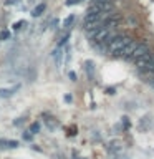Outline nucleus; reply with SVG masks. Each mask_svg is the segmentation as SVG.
Masks as SVG:
<instances>
[{
    "label": "nucleus",
    "mask_w": 154,
    "mask_h": 159,
    "mask_svg": "<svg viewBox=\"0 0 154 159\" xmlns=\"http://www.w3.org/2000/svg\"><path fill=\"white\" fill-rule=\"evenodd\" d=\"M43 10H45V5H43V3H40V5H37V7L33 8L32 15H33V17H40V15L43 13Z\"/></svg>",
    "instance_id": "4"
},
{
    "label": "nucleus",
    "mask_w": 154,
    "mask_h": 159,
    "mask_svg": "<svg viewBox=\"0 0 154 159\" xmlns=\"http://www.w3.org/2000/svg\"><path fill=\"white\" fill-rule=\"evenodd\" d=\"M10 37V33L7 32V30H5V32H2V33H0V40H7Z\"/></svg>",
    "instance_id": "11"
},
{
    "label": "nucleus",
    "mask_w": 154,
    "mask_h": 159,
    "mask_svg": "<svg viewBox=\"0 0 154 159\" xmlns=\"http://www.w3.org/2000/svg\"><path fill=\"white\" fill-rule=\"evenodd\" d=\"M84 70H86L88 76L93 78V61H86V63H84Z\"/></svg>",
    "instance_id": "6"
},
{
    "label": "nucleus",
    "mask_w": 154,
    "mask_h": 159,
    "mask_svg": "<svg viewBox=\"0 0 154 159\" xmlns=\"http://www.w3.org/2000/svg\"><path fill=\"white\" fill-rule=\"evenodd\" d=\"M129 42H131V38L126 37V35H114V37L111 38V42H109L106 47H108V52L116 55L119 50H121L124 45H128Z\"/></svg>",
    "instance_id": "1"
},
{
    "label": "nucleus",
    "mask_w": 154,
    "mask_h": 159,
    "mask_svg": "<svg viewBox=\"0 0 154 159\" xmlns=\"http://www.w3.org/2000/svg\"><path fill=\"white\" fill-rule=\"evenodd\" d=\"M20 86L17 84V86H13V88H7V89H0V98H10L13 93H17V89Z\"/></svg>",
    "instance_id": "3"
},
{
    "label": "nucleus",
    "mask_w": 154,
    "mask_h": 159,
    "mask_svg": "<svg viewBox=\"0 0 154 159\" xmlns=\"http://www.w3.org/2000/svg\"><path fill=\"white\" fill-rule=\"evenodd\" d=\"M53 58H55V61H57L58 65H61V50H60V47L53 52Z\"/></svg>",
    "instance_id": "5"
},
{
    "label": "nucleus",
    "mask_w": 154,
    "mask_h": 159,
    "mask_svg": "<svg viewBox=\"0 0 154 159\" xmlns=\"http://www.w3.org/2000/svg\"><path fill=\"white\" fill-rule=\"evenodd\" d=\"M149 52V47L146 43H136V47H134V50H133V53H131V60L134 61L138 57H141V55H144V53H147Z\"/></svg>",
    "instance_id": "2"
},
{
    "label": "nucleus",
    "mask_w": 154,
    "mask_h": 159,
    "mask_svg": "<svg viewBox=\"0 0 154 159\" xmlns=\"http://www.w3.org/2000/svg\"><path fill=\"white\" fill-rule=\"evenodd\" d=\"M68 76H70V78H71V80H73V81H75V80H76V75H75L73 71H70V73H68Z\"/></svg>",
    "instance_id": "13"
},
{
    "label": "nucleus",
    "mask_w": 154,
    "mask_h": 159,
    "mask_svg": "<svg viewBox=\"0 0 154 159\" xmlns=\"http://www.w3.org/2000/svg\"><path fill=\"white\" fill-rule=\"evenodd\" d=\"M73 20H75V17H73V15H70V17H68V18L63 22V27H65V28H68L70 25H71V22H73Z\"/></svg>",
    "instance_id": "10"
},
{
    "label": "nucleus",
    "mask_w": 154,
    "mask_h": 159,
    "mask_svg": "<svg viewBox=\"0 0 154 159\" xmlns=\"http://www.w3.org/2000/svg\"><path fill=\"white\" fill-rule=\"evenodd\" d=\"M22 123H23V118H18V119H15V121H13V124H15V126H20Z\"/></svg>",
    "instance_id": "12"
},
{
    "label": "nucleus",
    "mask_w": 154,
    "mask_h": 159,
    "mask_svg": "<svg viewBox=\"0 0 154 159\" xmlns=\"http://www.w3.org/2000/svg\"><path fill=\"white\" fill-rule=\"evenodd\" d=\"M23 25H25V22H23V20H20V22L13 23V30H15V32H18V30H22V28H23Z\"/></svg>",
    "instance_id": "9"
},
{
    "label": "nucleus",
    "mask_w": 154,
    "mask_h": 159,
    "mask_svg": "<svg viewBox=\"0 0 154 159\" xmlns=\"http://www.w3.org/2000/svg\"><path fill=\"white\" fill-rule=\"evenodd\" d=\"M0 144H5L7 148H17L18 146L17 141H0Z\"/></svg>",
    "instance_id": "7"
},
{
    "label": "nucleus",
    "mask_w": 154,
    "mask_h": 159,
    "mask_svg": "<svg viewBox=\"0 0 154 159\" xmlns=\"http://www.w3.org/2000/svg\"><path fill=\"white\" fill-rule=\"evenodd\" d=\"M38 131H40V124H38V123H33L32 126H30V133H32V134H37Z\"/></svg>",
    "instance_id": "8"
}]
</instances>
